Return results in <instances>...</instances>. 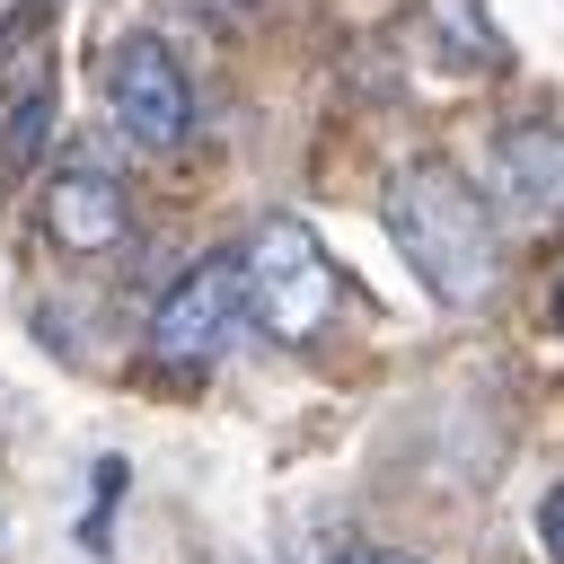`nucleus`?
Wrapping results in <instances>:
<instances>
[{
    "label": "nucleus",
    "instance_id": "obj_1",
    "mask_svg": "<svg viewBox=\"0 0 564 564\" xmlns=\"http://www.w3.org/2000/svg\"><path fill=\"white\" fill-rule=\"evenodd\" d=\"M388 238L441 308H476L494 291V220L467 194V176H449L441 159H414L388 176Z\"/></svg>",
    "mask_w": 564,
    "mask_h": 564
},
{
    "label": "nucleus",
    "instance_id": "obj_2",
    "mask_svg": "<svg viewBox=\"0 0 564 564\" xmlns=\"http://www.w3.org/2000/svg\"><path fill=\"white\" fill-rule=\"evenodd\" d=\"M247 308H256V326L282 335V344H308V335L326 326V308H335V264H326V247H317L300 220H282V212L247 238Z\"/></svg>",
    "mask_w": 564,
    "mask_h": 564
},
{
    "label": "nucleus",
    "instance_id": "obj_3",
    "mask_svg": "<svg viewBox=\"0 0 564 564\" xmlns=\"http://www.w3.org/2000/svg\"><path fill=\"white\" fill-rule=\"evenodd\" d=\"M106 97H115V123L141 141V150H176L194 132V88L176 70V53L159 35H123L115 62H106Z\"/></svg>",
    "mask_w": 564,
    "mask_h": 564
},
{
    "label": "nucleus",
    "instance_id": "obj_4",
    "mask_svg": "<svg viewBox=\"0 0 564 564\" xmlns=\"http://www.w3.org/2000/svg\"><path fill=\"white\" fill-rule=\"evenodd\" d=\"M238 308H247V256H203V264L150 308V352H159V361H212V352L229 344Z\"/></svg>",
    "mask_w": 564,
    "mask_h": 564
},
{
    "label": "nucleus",
    "instance_id": "obj_5",
    "mask_svg": "<svg viewBox=\"0 0 564 564\" xmlns=\"http://www.w3.org/2000/svg\"><path fill=\"white\" fill-rule=\"evenodd\" d=\"M485 176H494V203L511 220H555L564 212V132L555 123H502Z\"/></svg>",
    "mask_w": 564,
    "mask_h": 564
},
{
    "label": "nucleus",
    "instance_id": "obj_6",
    "mask_svg": "<svg viewBox=\"0 0 564 564\" xmlns=\"http://www.w3.org/2000/svg\"><path fill=\"white\" fill-rule=\"evenodd\" d=\"M44 229H53V247H70V256H106V247L132 229V203H123V185H115L106 167H62V176L44 185Z\"/></svg>",
    "mask_w": 564,
    "mask_h": 564
},
{
    "label": "nucleus",
    "instance_id": "obj_7",
    "mask_svg": "<svg viewBox=\"0 0 564 564\" xmlns=\"http://www.w3.org/2000/svg\"><path fill=\"white\" fill-rule=\"evenodd\" d=\"M432 35H441L467 70H494V62H502V44H494V26H485L476 0H432Z\"/></svg>",
    "mask_w": 564,
    "mask_h": 564
},
{
    "label": "nucleus",
    "instance_id": "obj_8",
    "mask_svg": "<svg viewBox=\"0 0 564 564\" xmlns=\"http://www.w3.org/2000/svg\"><path fill=\"white\" fill-rule=\"evenodd\" d=\"M44 132H53V88L35 79V88H18V106H9V132H0V167H26V159L44 150Z\"/></svg>",
    "mask_w": 564,
    "mask_h": 564
},
{
    "label": "nucleus",
    "instance_id": "obj_9",
    "mask_svg": "<svg viewBox=\"0 0 564 564\" xmlns=\"http://www.w3.org/2000/svg\"><path fill=\"white\" fill-rule=\"evenodd\" d=\"M538 546H546V555L564 564V485H555V494L538 502Z\"/></svg>",
    "mask_w": 564,
    "mask_h": 564
},
{
    "label": "nucleus",
    "instance_id": "obj_10",
    "mask_svg": "<svg viewBox=\"0 0 564 564\" xmlns=\"http://www.w3.org/2000/svg\"><path fill=\"white\" fill-rule=\"evenodd\" d=\"M335 564H414V555H397V546H352V555H335Z\"/></svg>",
    "mask_w": 564,
    "mask_h": 564
},
{
    "label": "nucleus",
    "instance_id": "obj_11",
    "mask_svg": "<svg viewBox=\"0 0 564 564\" xmlns=\"http://www.w3.org/2000/svg\"><path fill=\"white\" fill-rule=\"evenodd\" d=\"M203 9H212V18H247V0H203Z\"/></svg>",
    "mask_w": 564,
    "mask_h": 564
},
{
    "label": "nucleus",
    "instance_id": "obj_12",
    "mask_svg": "<svg viewBox=\"0 0 564 564\" xmlns=\"http://www.w3.org/2000/svg\"><path fill=\"white\" fill-rule=\"evenodd\" d=\"M546 326H555V335H564V282H555V300H546Z\"/></svg>",
    "mask_w": 564,
    "mask_h": 564
}]
</instances>
